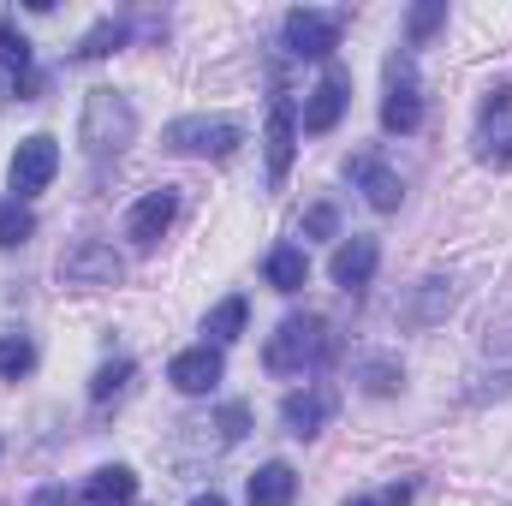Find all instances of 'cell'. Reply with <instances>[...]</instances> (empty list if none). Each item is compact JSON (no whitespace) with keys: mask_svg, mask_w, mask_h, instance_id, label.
Here are the masks:
<instances>
[{"mask_svg":"<svg viewBox=\"0 0 512 506\" xmlns=\"http://www.w3.org/2000/svg\"><path fill=\"white\" fill-rule=\"evenodd\" d=\"M328 358H334V328H328L322 316H286V322L268 334V346H262L268 376H310V370H322Z\"/></svg>","mask_w":512,"mask_h":506,"instance_id":"cell-1","label":"cell"},{"mask_svg":"<svg viewBox=\"0 0 512 506\" xmlns=\"http://www.w3.org/2000/svg\"><path fill=\"white\" fill-rule=\"evenodd\" d=\"M131 137H137V108H131L120 90H90L84 96V114H78V143L96 155V161H108V155H120Z\"/></svg>","mask_w":512,"mask_h":506,"instance_id":"cell-2","label":"cell"},{"mask_svg":"<svg viewBox=\"0 0 512 506\" xmlns=\"http://www.w3.org/2000/svg\"><path fill=\"white\" fill-rule=\"evenodd\" d=\"M382 126L411 137L423 126V90H417V60L411 54H387V96H382Z\"/></svg>","mask_w":512,"mask_h":506,"instance_id":"cell-3","label":"cell"},{"mask_svg":"<svg viewBox=\"0 0 512 506\" xmlns=\"http://www.w3.org/2000/svg\"><path fill=\"white\" fill-rule=\"evenodd\" d=\"M340 30H346V12H316V6H298V12H286V24H280L286 48H292L298 60H328V54L340 48Z\"/></svg>","mask_w":512,"mask_h":506,"instance_id":"cell-4","label":"cell"},{"mask_svg":"<svg viewBox=\"0 0 512 506\" xmlns=\"http://www.w3.org/2000/svg\"><path fill=\"white\" fill-rule=\"evenodd\" d=\"M60 280L66 286H84V292H102V286H120L126 280V262L114 245H102V239H78L72 251L60 256Z\"/></svg>","mask_w":512,"mask_h":506,"instance_id":"cell-5","label":"cell"},{"mask_svg":"<svg viewBox=\"0 0 512 506\" xmlns=\"http://www.w3.org/2000/svg\"><path fill=\"white\" fill-rule=\"evenodd\" d=\"M245 143V131L233 126V120H209V114H185V120H173L167 126V149H179V155H233Z\"/></svg>","mask_w":512,"mask_h":506,"instance_id":"cell-6","label":"cell"},{"mask_svg":"<svg viewBox=\"0 0 512 506\" xmlns=\"http://www.w3.org/2000/svg\"><path fill=\"white\" fill-rule=\"evenodd\" d=\"M54 173H60V143H54L48 131L24 137V143H18V155H12V191H18V203H24V197H36V191H48V185H54Z\"/></svg>","mask_w":512,"mask_h":506,"instance_id":"cell-7","label":"cell"},{"mask_svg":"<svg viewBox=\"0 0 512 506\" xmlns=\"http://www.w3.org/2000/svg\"><path fill=\"white\" fill-rule=\"evenodd\" d=\"M262 149H268V185H280V179L292 173V149H298V108H292V96H286V90L268 102Z\"/></svg>","mask_w":512,"mask_h":506,"instance_id":"cell-8","label":"cell"},{"mask_svg":"<svg viewBox=\"0 0 512 506\" xmlns=\"http://www.w3.org/2000/svg\"><path fill=\"white\" fill-rule=\"evenodd\" d=\"M346 102H352V72H346V66H328L322 84H316L310 102H304V131H310V137L334 131L340 126V114H346Z\"/></svg>","mask_w":512,"mask_h":506,"instance_id":"cell-9","label":"cell"},{"mask_svg":"<svg viewBox=\"0 0 512 506\" xmlns=\"http://www.w3.org/2000/svg\"><path fill=\"white\" fill-rule=\"evenodd\" d=\"M334 387H298V393H286L280 399V423H286V435H298V441H310V435H322V423L334 417Z\"/></svg>","mask_w":512,"mask_h":506,"instance_id":"cell-10","label":"cell"},{"mask_svg":"<svg viewBox=\"0 0 512 506\" xmlns=\"http://www.w3.org/2000/svg\"><path fill=\"white\" fill-rule=\"evenodd\" d=\"M0 66L12 72V90H18V102H36L42 96V78H36V48H30V36L0 12Z\"/></svg>","mask_w":512,"mask_h":506,"instance_id":"cell-11","label":"cell"},{"mask_svg":"<svg viewBox=\"0 0 512 506\" xmlns=\"http://www.w3.org/2000/svg\"><path fill=\"white\" fill-rule=\"evenodd\" d=\"M173 215H179V197L173 191H149V197H137L126 215V239L137 251H155L161 245V233L173 227Z\"/></svg>","mask_w":512,"mask_h":506,"instance_id":"cell-12","label":"cell"},{"mask_svg":"<svg viewBox=\"0 0 512 506\" xmlns=\"http://www.w3.org/2000/svg\"><path fill=\"white\" fill-rule=\"evenodd\" d=\"M346 173H352V185L370 197V209L393 215V209L405 203V185H399V173L387 167L382 155H352V161H346Z\"/></svg>","mask_w":512,"mask_h":506,"instance_id":"cell-13","label":"cell"},{"mask_svg":"<svg viewBox=\"0 0 512 506\" xmlns=\"http://www.w3.org/2000/svg\"><path fill=\"white\" fill-rule=\"evenodd\" d=\"M227 376V364H221V346H185L173 364H167V381L179 387V393H215V381Z\"/></svg>","mask_w":512,"mask_h":506,"instance_id":"cell-14","label":"cell"},{"mask_svg":"<svg viewBox=\"0 0 512 506\" xmlns=\"http://www.w3.org/2000/svg\"><path fill=\"white\" fill-rule=\"evenodd\" d=\"M376 262H382V245H376V239H346V245L334 251V262H328V274H334L346 292H358V286L376 280Z\"/></svg>","mask_w":512,"mask_h":506,"instance_id":"cell-15","label":"cell"},{"mask_svg":"<svg viewBox=\"0 0 512 506\" xmlns=\"http://www.w3.org/2000/svg\"><path fill=\"white\" fill-rule=\"evenodd\" d=\"M137 495V477H131V465H102V471H90V483H84V506H131Z\"/></svg>","mask_w":512,"mask_h":506,"instance_id":"cell-16","label":"cell"},{"mask_svg":"<svg viewBox=\"0 0 512 506\" xmlns=\"http://www.w3.org/2000/svg\"><path fill=\"white\" fill-rule=\"evenodd\" d=\"M245 501H251V506H292V501H298V471H292V465H280V459H274V465H262V471L251 477V495H245Z\"/></svg>","mask_w":512,"mask_h":506,"instance_id":"cell-17","label":"cell"},{"mask_svg":"<svg viewBox=\"0 0 512 506\" xmlns=\"http://www.w3.org/2000/svg\"><path fill=\"white\" fill-rule=\"evenodd\" d=\"M447 304H453V286H447V280H423L417 298L399 304V322H405V328H429V322L447 316Z\"/></svg>","mask_w":512,"mask_h":506,"instance_id":"cell-18","label":"cell"},{"mask_svg":"<svg viewBox=\"0 0 512 506\" xmlns=\"http://www.w3.org/2000/svg\"><path fill=\"white\" fill-rule=\"evenodd\" d=\"M126 42H131V24L108 12V18H96V24L84 30V42H78V60H108V54H120Z\"/></svg>","mask_w":512,"mask_h":506,"instance_id":"cell-19","label":"cell"},{"mask_svg":"<svg viewBox=\"0 0 512 506\" xmlns=\"http://www.w3.org/2000/svg\"><path fill=\"white\" fill-rule=\"evenodd\" d=\"M262 274H268V286H274V292H298V286L310 280V262H304L298 245H280V251H268Z\"/></svg>","mask_w":512,"mask_h":506,"instance_id":"cell-20","label":"cell"},{"mask_svg":"<svg viewBox=\"0 0 512 506\" xmlns=\"http://www.w3.org/2000/svg\"><path fill=\"white\" fill-rule=\"evenodd\" d=\"M358 381H364V393H376V399H387V393H399L405 387V364L399 358H358Z\"/></svg>","mask_w":512,"mask_h":506,"instance_id":"cell-21","label":"cell"},{"mask_svg":"<svg viewBox=\"0 0 512 506\" xmlns=\"http://www.w3.org/2000/svg\"><path fill=\"white\" fill-rule=\"evenodd\" d=\"M245 316H251V304H245V298H221V304L209 310L203 334H209L215 346H227V340H239V334H245Z\"/></svg>","mask_w":512,"mask_h":506,"instance_id":"cell-22","label":"cell"},{"mask_svg":"<svg viewBox=\"0 0 512 506\" xmlns=\"http://www.w3.org/2000/svg\"><path fill=\"white\" fill-rule=\"evenodd\" d=\"M30 370H36V340L30 334H0V376L24 381Z\"/></svg>","mask_w":512,"mask_h":506,"instance_id":"cell-23","label":"cell"},{"mask_svg":"<svg viewBox=\"0 0 512 506\" xmlns=\"http://www.w3.org/2000/svg\"><path fill=\"white\" fill-rule=\"evenodd\" d=\"M30 233H36V215H30V203L6 197V203H0V251H18Z\"/></svg>","mask_w":512,"mask_h":506,"instance_id":"cell-24","label":"cell"},{"mask_svg":"<svg viewBox=\"0 0 512 506\" xmlns=\"http://www.w3.org/2000/svg\"><path fill=\"white\" fill-rule=\"evenodd\" d=\"M441 24H447V0H423V6H411V18H405V42L423 48Z\"/></svg>","mask_w":512,"mask_h":506,"instance_id":"cell-25","label":"cell"},{"mask_svg":"<svg viewBox=\"0 0 512 506\" xmlns=\"http://www.w3.org/2000/svg\"><path fill=\"white\" fill-rule=\"evenodd\" d=\"M209 429H215V441H221V447H233V441L251 429V405H245V399H227V405L215 411V423H209Z\"/></svg>","mask_w":512,"mask_h":506,"instance_id":"cell-26","label":"cell"},{"mask_svg":"<svg viewBox=\"0 0 512 506\" xmlns=\"http://www.w3.org/2000/svg\"><path fill=\"white\" fill-rule=\"evenodd\" d=\"M126 381H131V358H114V364H102V370H96L90 399H96V405H108V399H120V393H126Z\"/></svg>","mask_w":512,"mask_h":506,"instance_id":"cell-27","label":"cell"},{"mask_svg":"<svg viewBox=\"0 0 512 506\" xmlns=\"http://www.w3.org/2000/svg\"><path fill=\"white\" fill-rule=\"evenodd\" d=\"M334 227H340V215H334V203H316V209L304 215V233H310V239H334Z\"/></svg>","mask_w":512,"mask_h":506,"instance_id":"cell-28","label":"cell"},{"mask_svg":"<svg viewBox=\"0 0 512 506\" xmlns=\"http://www.w3.org/2000/svg\"><path fill=\"white\" fill-rule=\"evenodd\" d=\"M30 506H72V495H66L60 483H48V489H36V495H30Z\"/></svg>","mask_w":512,"mask_h":506,"instance_id":"cell-29","label":"cell"},{"mask_svg":"<svg viewBox=\"0 0 512 506\" xmlns=\"http://www.w3.org/2000/svg\"><path fill=\"white\" fill-rule=\"evenodd\" d=\"M405 501H411V483H393V489L382 495V506H405Z\"/></svg>","mask_w":512,"mask_h":506,"instance_id":"cell-30","label":"cell"},{"mask_svg":"<svg viewBox=\"0 0 512 506\" xmlns=\"http://www.w3.org/2000/svg\"><path fill=\"white\" fill-rule=\"evenodd\" d=\"M191 506H227V501H221V495L209 489V495H197V501H191Z\"/></svg>","mask_w":512,"mask_h":506,"instance_id":"cell-31","label":"cell"},{"mask_svg":"<svg viewBox=\"0 0 512 506\" xmlns=\"http://www.w3.org/2000/svg\"><path fill=\"white\" fill-rule=\"evenodd\" d=\"M346 506H382V501H346Z\"/></svg>","mask_w":512,"mask_h":506,"instance_id":"cell-32","label":"cell"}]
</instances>
